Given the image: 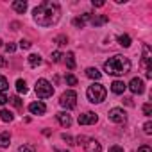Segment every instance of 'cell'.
<instances>
[{
    "mask_svg": "<svg viewBox=\"0 0 152 152\" xmlns=\"http://www.w3.org/2000/svg\"><path fill=\"white\" fill-rule=\"evenodd\" d=\"M11 27H13V31H16V29L20 27V23H16V22H15V23H11Z\"/></svg>",
    "mask_w": 152,
    "mask_h": 152,
    "instance_id": "cell-39",
    "label": "cell"
},
{
    "mask_svg": "<svg viewBox=\"0 0 152 152\" xmlns=\"http://www.w3.org/2000/svg\"><path fill=\"white\" fill-rule=\"evenodd\" d=\"M7 88H9V83H7V79L4 77V75H0V93H4Z\"/></svg>",
    "mask_w": 152,
    "mask_h": 152,
    "instance_id": "cell-24",
    "label": "cell"
},
{
    "mask_svg": "<svg viewBox=\"0 0 152 152\" xmlns=\"http://www.w3.org/2000/svg\"><path fill=\"white\" fill-rule=\"evenodd\" d=\"M84 150L86 152H102V147H100V143L97 141V140H86V143H84Z\"/></svg>",
    "mask_w": 152,
    "mask_h": 152,
    "instance_id": "cell-9",
    "label": "cell"
},
{
    "mask_svg": "<svg viewBox=\"0 0 152 152\" xmlns=\"http://www.w3.org/2000/svg\"><path fill=\"white\" fill-rule=\"evenodd\" d=\"M93 6H95V7H102L104 2H102V0H97V2H93Z\"/></svg>",
    "mask_w": 152,
    "mask_h": 152,
    "instance_id": "cell-38",
    "label": "cell"
},
{
    "mask_svg": "<svg viewBox=\"0 0 152 152\" xmlns=\"http://www.w3.org/2000/svg\"><path fill=\"white\" fill-rule=\"evenodd\" d=\"M125 88H127V84L124 81H113V84H111V91L115 95H122L125 91Z\"/></svg>",
    "mask_w": 152,
    "mask_h": 152,
    "instance_id": "cell-12",
    "label": "cell"
},
{
    "mask_svg": "<svg viewBox=\"0 0 152 152\" xmlns=\"http://www.w3.org/2000/svg\"><path fill=\"white\" fill-rule=\"evenodd\" d=\"M143 131H145V134H152V124L147 122V124L143 125Z\"/></svg>",
    "mask_w": 152,
    "mask_h": 152,
    "instance_id": "cell-31",
    "label": "cell"
},
{
    "mask_svg": "<svg viewBox=\"0 0 152 152\" xmlns=\"http://www.w3.org/2000/svg\"><path fill=\"white\" fill-rule=\"evenodd\" d=\"M15 50H16V47H15L13 43H7V45H6V52H9V54H11V52H15Z\"/></svg>",
    "mask_w": 152,
    "mask_h": 152,
    "instance_id": "cell-33",
    "label": "cell"
},
{
    "mask_svg": "<svg viewBox=\"0 0 152 152\" xmlns=\"http://www.w3.org/2000/svg\"><path fill=\"white\" fill-rule=\"evenodd\" d=\"M57 122L63 125V127H70L72 125V116L68 115V113H57Z\"/></svg>",
    "mask_w": 152,
    "mask_h": 152,
    "instance_id": "cell-13",
    "label": "cell"
},
{
    "mask_svg": "<svg viewBox=\"0 0 152 152\" xmlns=\"http://www.w3.org/2000/svg\"><path fill=\"white\" fill-rule=\"evenodd\" d=\"M11 102H13V106H15V107H18V109L22 107V100H20V97H13V99H11Z\"/></svg>",
    "mask_w": 152,
    "mask_h": 152,
    "instance_id": "cell-30",
    "label": "cell"
},
{
    "mask_svg": "<svg viewBox=\"0 0 152 152\" xmlns=\"http://www.w3.org/2000/svg\"><path fill=\"white\" fill-rule=\"evenodd\" d=\"M138 152H152V150H150V147H148V145H143V147H140V148H138Z\"/></svg>",
    "mask_w": 152,
    "mask_h": 152,
    "instance_id": "cell-35",
    "label": "cell"
},
{
    "mask_svg": "<svg viewBox=\"0 0 152 152\" xmlns=\"http://www.w3.org/2000/svg\"><path fill=\"white\" fill-rule=\"evenodd\" d=\"M106 95H107V91H106V88H104L100 83H93V84L88 86V90H86V97H88V100H90L91 104H100V102H104V100H106Z\"/></svg>",
    "mask_w": 152,
    "mask_h": 152,
    "instance_id": "cell-3",
    "label": "cell"
},
{
    "mask_svg": "<svg viewBox=\"0 0 152 152\" xmlns=\"http://www.w3.org/2000/svg\"><path fill=\"white\" fill-rule=\"evenodd\" d=\"M59 104L64 107V109H73L75 106H77V93H75L73 90H68L61 95L59 99Z\"/></svg>",
    "mask_w": 152,
    "mask_h": 152,
    "instance_id": "cell-5",
    "label": "cell"
},
{
    "mask_svg": "<svg viewBox=\"0 0 152 152\" xmlns=\"http://www.w3.org/2000/svg\"><path fill=\"white\" fill-rule=\"evenodd\" d=\"M13 9L16 13H25L27 11V2H25V0H15V2H13Z\"/></svg>",
    "mask_w": 152,
    "mask_h": 152,
    "instance_id": "cell-15",
    "label": "cell"
},
{
    "mask_svg": "<svg viewBox=\"0 0 152 152\" xmlns=\"http://www.w3.org/2000/svg\"><path fill=\"white\" fill-rule=\"evenodd\" d=\"M66 66H68L70 70L75 68V56H73V52H68V54H66Z\"/></svg>",
    "mask_w": 152,
    "mask_h": 152,
    "instance_id": "cell-22",
    "label": "cell"
},
{
    "mask_svg": "<svg viewBox=\"0 0 152 152\" xmlns=\"http://www.w3.org/2000/svg\"><path fill=\"white\" fill-rule=\"evenodd\" d=\"M90 20H91V13H84L83 16L73 18V25H75V27H79V29H83V27H84Z\"/></svg>",
    "mask_w": 152,
    "mask_h": 152,
    "instance_id": "cell-11",
    "label": "cell"
},
{
    "mask_svg": "<svg viewBox=\"0 0 152 152\" xmlns=\"http://www.w3.org/2000/svg\"><path fill=\"white\" fill-rule=\"evenodd\" d=\"M9 145H11V136H9L7 132H2V134H0V147L6 148V147H9Z\"/></svg>",
    "mask_w": 152,
    "mask_h": 152,
    "instance_id": "cell-19",
    "label": "cell"
},
{
    "mask_svg": "<svg viewBox=\"0 0 152 152\" xmlns=\"http://www.w3.org/2000/svg\"><path fill=\"white\" fill-rule=\"evenodd\" d=\"M109 152H124V148H122V147H118V145H115V147H111V148H109Z\"/></svg>",
    "mask_w": 152,
    "mask_h": 152,
    "instance_id": "cell-36",
    "label": "cell"
},
{
    "mask_svg": "<svg viewBox=\"0 0 152 152\" xmlns=\"http://www.w3.org/2000/svg\"><path fill=\"white\" fill-rule=\"evenodd\" d=\"M143 115H145V116H150V115H152V106H150V104H145V106H143Z\"/></svg>",
    "mask_w": 152,
    "mask_h": 152,
    "instance_id": "cell-29",
    "label": "cell"
},
{
    "mask_svg": "<svg viewBox=\"0 0 152 152\" xmlns=\"http://www.w3.org/2000/svg\"><path fill=\"white\" fill-rule=\"evenodd\" d=\"M31 47H32V43H31L29 39H22V41H20V48H23V50H29Z\"/></svg>",
    "mask_w": 152,
    "mask_h": 152,
    "instance_id": "cell-26",
    "label": "cell"
},
{
    "mask_svg": "<svg viewBox=\"0 0 152 152\" xmlns=\"http://www.w3.org/2000/svg\"><path fill=\"white\" fill-rule=\"evenodd\" d=\"M66 84L68 86H75V84H77V77H75V75H66Z\"/></svg>",
    "mask_w": 152,
    "mask_h": 152,
    "instance_id": "cell-25",
    "label": "cell"
},
{
    "mask_svg": "<svg viewBox=\"0 0 152 152\" xmlns=\"http://www.w3.org/2000/svg\"><path fill=\"white\" fill-rule=\"evenodd\" d=\"M13 113L9 109H0V120L2 122H13Z\"/></svg>",
    "mask_w": 152,
    "mask_h": 152,
    "instance_id": "cell-18",
    "label": "cell"
},
{
    "mask_svg": "<svg viewBox=\"0 0 152 152\" xmlns=\"http://www.w3.org/2000/svg\"><path fill=\"white\" fill-rule=\"evenodd\" d=\"M0 47H2V39H0Z\"/></svg>",
    "mask_w": 152,
    "mask_h": 152,
    "instance_id": "cell-41",
    "label": "cell"
},
{
    "mask_svg": "<svg viewBox=\"0 0 152 152\" xmlns=\"http://www.w3.org/2000/svg\"><path fill=\"white\" fill-rule=\"evenodd\" d=\"M63 140H64L68 145H73V138H72L70 134H63Z\"/></svg>",
    "mask_w": 152,
    "mask_h": 152,
    "instance_id": "cell-32",
    "label": "cell"
},
{
    "mask_svg": "<svg viewBox=\"0 0 152 152\" xmlns=\"http://www.w3.org/2000/svg\"><path fill=\"white\" fill-rule=\"evenodd\" d=\"M129 90H131L132 93H136V95H141V93L145 91V84H143V81H141V79L134 77V79L129 83Z\"/></svg>",
    "mask_w": 152,
    "mask_h": 152,
    "instance_id": "cell-7",
    "label": "cell"
},
{
    "mask_svg": "<svg viewBox=\"0 0 152 152\" xmlns=\"http://www.w3.org/2000/svg\"><path fill=\"white\" fill-rule=\"evenodd\" d=\"M104 72L107 75H115V77L125 75L131 72V61L125 56H113L104 63Z\"/></svg>",
    "mask_w": 152,
    "mask_h": 152,
    "instance_id": "cell-2",
    "label": "cell"
},
{
    "mask_svg": "<svg viewBox=\"0 0 152 152\" xmlns=\"http://www.w3.org/2000/svg\"><path fill=\"white\" fill-rule=\"evenodd\" d=\"M18 152H36V147L31 145V143H23V145L18 148Z\"/></svg>",
    "mask_w": 152,
    "mask_h": 152,
    "instance_id": "cell-23",
    "label": "cell"
},
{
    "mask_svg": "<svg viewBox=\"0 0 152 152\" xmlns=\"http://www.w3.org/2000/svg\"><path fill=\"white\" fill-rule=\"evenodd\" d=\"M27 59H29V64H31L32 68H36V66L41 64V56H39V54H31Z\"/></svg>",
    "mask_w": 152,
    "mask_h": 152,
    "instance_id": "cell-16",
    "label": "cell"
},
{
    "mask_svg": "<svg viewBox=\"0 0 152 152\" xmlns=\"http://www.w3.org/2000/svg\"><path fill=\"white\" fill-rule=\"evenodd\" d=\"M29 111H31L32 115H45L47 106H45L43 102H32V104H29Z\"/></svg>",
    "mask_w": 152,
    "mask_h": 152,
    "instance_id": "cell-10",
    "label": "cell"
},
{
    "mask_svg": "<svg viewBox=\"0 0 152 152\" xmlns=\"http://www.w3.org/2000/svg\"><path fill=\"white\" fill-rule=\"evenodd\" d=\"M118 43L127 48V47H131V38H129L127 34H120V36H118Z\"/></svg>",
    "mask_w": 152,
    "mask_h": 152,
    "instance_id": "cell-21",
    "label": "cell"
},
{
    "mask_svg": "<svg viewBox=\"0 0 152 152\" xmlns=\"http://www.w3.org/2000/svg\"><path fill=\"white\" fill-rule=\"evenodd\" d=\"M61 57H63V54H61L59 50L52 52V61H54V63H59V61H61Z\"/></svg>",
    "mask_w": 152,
    "mask_h": 152,
    "instance_id": "cell-27",
    "label": "cell"
},
{
    "mask_svg": "<svg viewBox=\"0 0 152 152\" xmlns=\"http://www.w3.org/2000/svg\"><path fill=\"white\" fill-rule=\"evenodd\" d=\"M86 75H88L90 79H93V81H99V79L102 77V73H100L97 68H88V70H86Z\"/></svg>",
    "mask_w": 152,
    "mask_h": 152,
    "instance_id": "cell-17",
    "label": "cell"
},
{
    "mask_svg": "<svg viewBox=\"0 0 152 152\" xmlns=\"http://www.w3.org/2000/svg\"><path fill=\"white\" fill-rule=\"evenodd\" d=\"M34 90H36V95H38L39 99H48V97H52V93H54V86H52L47 79H38Z\"/></svg>",
    "mask_w": 152,
    "mask_h": 152,
    "instance_id": "cell-4",
    "label": "cell"
},
{
    "mask_svg": "<svg viewBox=\"0 0 152 152\" xmlns=\"http://www.w3.org/2000/svg\"><path fill=\"white\" fill-rule=\"evenodd\" d=\"M107 118H109L111 122H115V124H124V122L127 120V115H125L124 109H120V107H113V109L109 111Z\"/></svg>",
    "mask_w": 152,
    "mask_h": 152,
    "instance_id": "cell-6",
    "label": "cell"
},
{
    "mask_svg": "<svg viewBox=\"0 0 152 152\" xmlns=\"http://www.w3.org/2000/svg\"><path fill=\"white\" fill-rule=\"evenodd\" d=\"M97 122H99V116L95 113H91V111H88V113L79 116V124L81 125H91V124H97Z\"/></svg>",
    "mask_w": 152,
    "mask_h": 152,
    "instance_id": "cell-8",
    "label": "cell"
},
{
    "mask_svg": "<svg viewBox=\"0 0 152 152\" xmlns=\"http://www.w3.org/2000/svg\"><path fill=\"white\" fill-rule=\"evenodd\" d=\"M6 64H7V61H6V59H4L2 56H0V68H4Z\"/></svg>",
    "mask_w": 152,
    "mask_h": 152,
    "instance_id": "cell-37",
    "label": "cell"
},
{
    "mask_svg": "<svg viewBox=\"0 0 152 152\" xmlns=\"http://www.w3.org/2000/svg\"><path fill=\"white\" fill-rule=\"evenodd\" d=\"M107 16L106 15H100V16H93L91 15V20H90V23L93 25V27H99V25H104V23H107Z\"/></svg>",
    "mask_w": 152,
    "mask_h": 152,
    "instance_id": "cell-14",
    "label": "cell"
},
{
    "mask_svg": "<svg viewBox=\"0 0 152 152\" xmlns=\"http://www.w3.org/2000/svg\"><path fill=\"white\" fill-rule=\"evenodd\" d=\"M16 90H18V93H23V95L29 91V88H27V84H25L23 79H18V81H16Z\"/></svg>",
    "mask_w": 152,
    "mask_h": 152,
    "instance_id": "cell-20",
    "label": "cell"
},
{
    "mask_svg": "<svg viewBox=\"0 0 152 152\" xmlns=\"http://www.w3.org/2000/svg\"><path fill=\"white\" fill-rule=\"evenodd\" d=\"M32 16H34V22L39 27H52L61 18V7H59L57 2L45 0V2H41L38 7H34Z\"/></svg>",
    "mask_w": 152,
    "mask_h": 152,
    "instance_id": "cell-1",
    "label": "cell"
},
{
    "mask_svg": "<svg viewBox=\"0 0 152 152\" xmlns=\"http://www.w3.org/2000/svg\"><path fill=\"white\" fill-rule=\"evenodd\" d=\"M7 100H9V99H7V97H6L4 93H0V106H4V104H6Z\"/></svg>",
    "mask_w": 152,
    "mask_h": 152,
    "instance_id": "cell-34",
    "label": "cell"
},
{
    "mask_svg": "<svg viewBox=\"0 0 152 152\" xmlns=\"http://www.w3.org/2000/svg\"><path fill=\"white\" fill-rule=\"evenodd\" d=\"M54 152H68V150H61V148H54Z\"/></svg>",
    "mask_w": 152,
    "mask_h": 152,
    "instance_id": "cell-40",
    "label": "cell"
},
{
    "mask_svg": "<svg viewBox=\"0 0 152 152\" xmlns=\"http://www.w3.org/2000/svg\"><path fill=\"white\" fill-rule=\"evenodd\" d=\"M66 41H68V39H66V36H57V38H56V43H57L59 47L66 45Z\"/></svg>",
    "mask_w": 152,
    "mask_h": 152,
    "instance_id": "cell-28",
    "label": "cell"
}]
</instances>
